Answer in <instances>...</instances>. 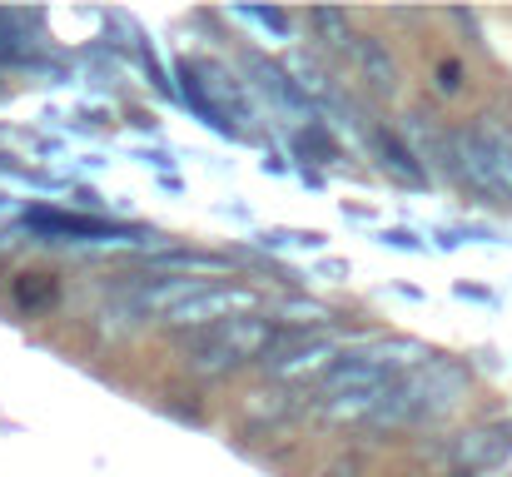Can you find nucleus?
I'll return each instance as SVG.
<instances>
[{
    "label": "nucleus",
    "mask_w": 512,
    "mask_h": 477,
    "mask_svg": "<svg viewBox=\"0 0 512 477\" xmlns=\"http://www.w3.org/2000/svg\"><path fill=\"white\" fill-rule=\"evenodd\" d=\"M473 388V373L458 358H428L423 368H413L408 378H398L373 418V428H413V423H438L448 413L463 408Z\"/></svg>",
    "instance_id": "f257e3e1"
},
{
    "label": "nucleus",
    "mask_w": 512,
    "mask_h": 477,
    "mask_svg": "<svg viewBox=\"0 0 512 477\" xmlns=\"http://www.w3.org/2000/svg\"><path fill=\"white\" fill-rule=\"evenodd\" d=\"M279 343V323L269 314H244L229 318V323H214L204 333L189 338L184 348V363L194 378H229L249 363H264V353Z\"/></svg>",
    "instance_id": "f03ea898"
},
{
    "label": "nucleus",
    "mask_w": 512,
    "mask_h": 477,
    "mask_svg": "<svg viewBox=\"0 0 512 477\" xmlns=\"http://www.w3.org/2000/svg\"><path fill=\"white\" fill-rule=\"evenodd\" d=\"M174 70H179V80H184V85H179L184 100L204 115V125H214V130H224V135H239L244 125L259 120V105H254L249 80H239L229 65H219V60H179Z\"/></svg>",
    "instance_id": "7ed1b4c3"
},
{
    "label": "nucleus",
    "mask_w": 512,
    "mask_h": 477,
    "mask_svg": "<svg viewBox=\"0 0 512 477\" xmlns=\"http://www.w3.org/2000/svg\"><path fill=\"white\" fill-rule=\"evenodd\" d=\"M339 343L329 338V333H279V343L264 353V373L274 378V383H299V378H309V373H329L334 363H339Z\"/></svg>",
    "instance_id": "20e7f679"
},
{
    "label": "nucleus",
    "mask_w": 512,
    "mask_h": 477,
    "mask_svg": "<svg viewBox=\"0 0 512 477\" xmlns=\"http://www.w3.org/2000/svg\"><path fill=\"white\" fill-rule=\"evenodd\" d=\"M244 314H259V294L254 289H239V284H204L194 299H184L165 323L170 328H214V323H229V318H244Z\"/></svg>",
    "instance_id": "39448f33"
},
{
    "label": "nucleus",
    "mask_w": 512,
    "mask_h": 477,
    "mask_svg": "<svg viewBox=\"0 0 512 477\" xmlns=\"http://www.w3.org/2000/svg\"><path fill=\"white\" fill-rule=\"evenodd\" d=\"M244 75H249V90L264 95L274 110L294 115L299 125H314V105H309V95L299 90V80L289 75V65H279V60H269V55H249V60H244Z\"/></svg>",
    "instance_id": "423d86ee"
},
{
    "label": "nucleus",
    "mask_w": 512,
    "mask_h": 477,
    "mask_svg": "<svg viewBox=\"0 0 512 477\" xmlns=\"http://www.w3.org/2000/svg\"><path fill=\"white\" fill-rule=\"evenodd\" d=\"M512 453V428H473L453 443V458L463 473H478V468H493Z\"/></svg>",
    "instance_id": "0eeeda50"
},
{
    "label": "nucleus",
    "mask_w": 512,
    "mask_h": 477,
    "mask_svg": "<svg viewBox=\"0 0 512 477\" xmlns=\"http://www.w3.org/2000/svg\"><path fill=\"white\" fill-rule=\"evenodd\" d=\"M353 60H358V70L368 75V85H373L378 95H393V90H398V65H393V55L383 50V40L353 35Z\"/></svg>",
    "instance_id": "6e6552de"
},
{
    "label": "nucleus",
    "mask_w": 512,
    "mask_h": 477,
    "mask_svg": "<svg viewBox=\"0 0 512 477\" xmlns=\"http://www.w3.org/2000/svg\"><path fill=\"white\" fill-rule=\"evenodd\" d=\"M373 150H378L388 174H398V179H408V184H423V164L413 155V145H403V140L388 135V130H373Z\"/></svg>",
    "instance_id": "1a4fd4ad"
},
{
    "label": "nucleus",
    "mask_w": 512,
    "mask_h": 477,
    "mask_svg": "<svg viewBox=\"0 0 512 477\" xmlns=\"http://www.w3.org/2000/svg\"><path fill=\"white\" fill-rule=\"evenodd\" d=\"M483 130V145H488V174L498 184V199L512 204V135H503L498 125H478Z\"/></svg>",
    "instance_id": "9d476101"
},
{
    "label": "nucleus",
    "mask_w": 512,
    "mask_h": 477,
    "mask_svg": "<svg viewBox=\"0 0 512 477\" xmlns=\"http://www.w3.org/2000/svg\"><path fill=\"white\" fill-rule=\"evenodd\" d=\"M304 20H309V30L319 35V45L353 50V25H348V15H343V10H309Z\"/></svg>",
    "instance_id": "9b49d317"
},
{
    "label": "nucleus",
    "mask_w": 512,
    "mask_h": 477,
    "mask_svg": "<svg viewBox=\"0 0 512 477\" xmlns=\"http://www.w3.org/2000/svg\"><path fill=\"white\" fill-rule=\"evenodd\" d=\"M20 25H35V15H20V10H0V65H5V60H25V55H30V45H25Z\"/></svg>",
    "instance_id": "f8f14e48"
},
{
    "label": "nucleus",
    "mask_w": 512,
    "mask_h": 477,
    "mask_svg": "<svg viewBox=\"0 0 512 477\" xmlns=\"http://www.w3.org/2000/svg\"><path fill=\"white\" fill-rule=\"evenodd\" d=\"M155 269H189V274H224L229 269V259H219V254H165V259H155Z\"/></svg>",
    "instance_id": "ddd939ff"
},
{
    "label": "nucleus",
    "mask_w": 512,
    "mask_h": 477,
    "mask_svg": "<svg viewBox=\"0 0 512 477\" xmlns=\"http://www.w3.org/2000/svg\"><path fill=\"white\" fill-rule=\"evenodd\" d=\"M274 314L284 318V323H289V318H294V323H324V318H334L324 304H314V299H284Z\"/></svg>",
    "instance_id": "4468645a"
},
{
    "label": "nucleus",
    "mask_w": 512,
    "mask_h": 477,
    "mask_svg": "<svg viewBox=\"0 0 512 477\" xmlns=\"http://www.w3.org/2000/svg\"><path fill=\"white\" fill-rule=\"evenodd\" d=\"M244 20H259V25H269V30H279V35H289L294 30V20L284 15V10H264V5H249V10H239Z\"/></svg>",
    "instance_id": "2eb2a0df"
},
{
    "label": "nucleus",
    "mask_w": 512,
    "mask_h": 477,
    "mask_svg": "<svg viewBox=\"0 0 512 477\" xmlns=\"http://www.w3.org/2000/svg\"><path fill=\"white\" fill-rule=\"evenodd\" d=\"M458 75H463L458 65H438V85H443V90H458V85H463Z\"/></svg>",
    "instance_id": "dca6fc26"
},
{
    "label": "nucleus",
    "mask_w": 512,
    "mask_h": 477,
    "mask_svg": "<svg viewBox=\"0 0 512 477\" xmlns=\"http://www.w3.org/2000/svg\"><path fill=\"white\" fill-rule=\"evenodd\" d=\"M453 477H473V473H453Z\"/></svg>",
    "instance_id": "f3484780"
}]
</instances>
